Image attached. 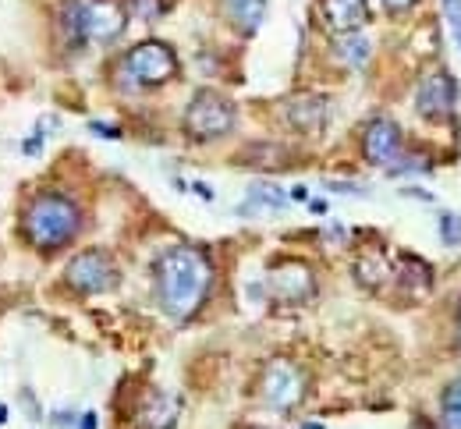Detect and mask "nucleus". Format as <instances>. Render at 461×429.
Instances as JSON below:
<instances>
[{"instance_id": "nucleus-9", "label": "nucleus", "mask_w": 461, "mask_h": 429, "mask_svg": "<svg viewBox=\"0 0 461 429\" xmlns=\"http://www.w3.org/2000/svg\"><path fill=\"white\" fill-rule=\"evenodd\" d=\"M128 18L117 0H93L86 4V40L93 43H114L124 33Z\"/></svg>"}, {"instance_id": "nucleus-11", "label": "nucleus", "mask_w": 461, "mask_h": 429, "mask_svg": "<svg viewBox=\"0 0 461 429\" xmlns=\"http://www.w3.org/2000/svg\"><path fill=\"white\" fill-rule=\"evenodd\" d=\"M390 274H394V266H390V259H387L383 249H366V252L355 259V281H358L366 291L383 288V284L390 281Z\"/></svg>"}, {"instance_id": "nucleus-35", "label": "nucleus", "mask_w": 461, "mask_h": 429, "mask_svg": "<svg viewBox=\"0 0 461 429\" xmlns=\"http://www.w3.org/2000/svg\"><path fill=\"white\" fill-rule=\"evenodd\" d=\"M302 429H323V425H320V422H305Z\"/></svg>"}, {"instance_id": "nucleus-15", "label": "nucleus", "mask_w": 461, "mask_h": 429, "mask_svg": "<svg viewBox=\"0 0 461 429\" xmlns=\"http://www.w3.org/2000/svg\"><path fill=\"white\" fill-rule=\"evenodd\" d=\"M288 206V195L277 188V184H252L245 202L238 206L242 217H252V213H281Z\"/></svg>"}, {"instance_id": "nucleus-33", "label": "nucleus", "mask_w": 461, "mask_h": 429, "mask_svg": "<svg viewBox=\"0 0 461 429\" xmlns=\"http://www.w3.org/2000/svg\"><path fill=\"white\" fill-rule=\"evenodd\" d=\"M195 192H199V195H202V199H213V192H209V188H206V184H202V181H195Z\"/></svg>"}, {"instance_id": "nucleus-25", "label": "nucleus", "mask_w": 461, "mask_h": 429, "mask_svg": "<svg viewBox=\"0 0 461 429\" xmlns=\"http://www.w3.org/2000/svg\"><path fill=\"white\" fill-rule=\"evenodd\" d=\"M135 11L142 18H156L160 15V0H135Z\"/></svg>"}, {"instance_id": "nucleus-34", "label": "nucleus", "mask_w": 461, "mask_h": 429, "mask_svg": "<svg viewBox=\"0 0 461 429\" xmlns=\"http://www.w3.org/2000/svg\"><path fill=\"white\" fill-rule=\"evenodd\" d=\"M0 422H8V408L4 404H0Z\"/></svg>"}, {"instance_id": "nucleus-7", "label": "nucleus", "mask_w": 461, "mask_h": 429, "mask_svg": "<svg viewBox=\"0 0 461 429\" xmlns=\"http://www.w3.org/2000/svg\"><path fill=\"white\" fill-rule=\"evenodd\" d=\"M302 397H305V376L284 358L270 362L263 376V401L274 411H291Z\"/></svg>"}, {"instance_id": "nucleus-13", "label": "nucleus", "mask_w": 461, "mask_h": 429, "mask_svg": "<svg viewBox=\"0 0 461 429\" xmlns=\"http://www.w3.org/2000/svg\"><path fill=\"white\" fill-rule=\"evenodd\" d=\"M327 114H330V107L323 103V96H295V100L288 103V121H291L295 128H302V131L323 128Z\"/></svg>"}, {"instance_id": "nucleus-16", "label": "nucleus", "mask_w": 461, "mask_h": 429, "mask_svg": "<svg viewBox=\"0 0 461 429\" xmlns=\"http://www.w3.org/2000/svg\"><path fill=\"white\" fill-rule=\"evenodd\" d=\"M177 415H181V401L174 394H156L142 411V425L146 429H174Z\"/></svg>"}, {"instance_id": "nucleus-1", "label": "nucleus", "mask_w": 461, "mask_h": 429, "mask_svg": "<svg viewBox=\"0 0 461 429\" xmlns=\"http://www.w3.org/2000/svg\"><path fill=\"white\" fill-rule=\"evenodd\" d=\"M209 288H213V263L195 245L170 249L156 266V298L160 309L174 319L195 316L206 305Z\"/></svg>"}, {"instance_id": "nucleus-18", "label": "nucleus", "mask_w": 461, "mask_h": 429, "mask_svg": "<svg viewBox=\"0 0 461 429\" xmlns=\"http://www.w3.org/2000/svg\"><path fill=\"white\" fill-rule=\"evenodd\" d=\"M397 277L404 281V288H408L415 298L429 291V266H426L422 259H415V256H401V270H397Z\"/></svg>"}, {"instance_id": "nucleus-4", "label": "nucleus", "mask_w": 461, "mask_h": 429, "mask_svg": "<svg viewBox=\"0 0 461 429\" xmlns=\"http://www.w3.org/2000/svg\"><path fill=\"white\" fill-rule=\"evenodd\" d=\"M121 68H124L132 86H163L167 78H174L177 57L163 43H139L135 50H128Z\"/></svg>"}, {"instance_id": "nucleus-8", "label": "nucleus", "mask_w": 461, "mask_h": 429, "mask_svg": "<svg viewBox=\"0 0 461 429\" xmlns=\"http://www.w3.org/2000/svg\"><path fill=\"white\" fill-rule=\"evenodd\" d=\"M454 103H457V82L443 71H433L429 78L419 82L415 89V110L429 121H440V117H450L454 114Z\"/></svg>"}, {"instance_id": "nucleus-17", "label": "nucleus", "mask_w": 461, "mask_h": 429, "mask_svg": "<svg viewBox=\"0 0 461 429\" xmlns=\"http://www.w3.org/2000/svg\"><path fill=\"white\" fill-rule=\"evenodd\" d=\"M57 22H61V36L68 47H78L86 40V4L82 0H64Z\"/></svg>"}, {"instance_id": "nucleus-10", "label": "nucleus", "mask_w": 461, "mask_h": 429, "mask_svg": "<svg viewBox=\"0 0 461 429\" xmlns=\"http://www.w3.org/2000/svg\"><path fill=\"white\" fill-rule=\"evenodd\" d=\"M362 149H366V160L376 163V167H390L397 156H401V131L394 121L380 117L366 128V139H362Z\"/></svg>"}, {"instance_id": "nucleus-31", "label": "nucleus", "mask_w": 461, "mask_h": 429, "mask_svg": "<svg viewBox=\"0 0 461 429\" xmlns=\"http://www.w3.org/2000/svg\"><path fill=\"white\" fill-rule=\"evenodd\" d=\"M309 209H313V213H320V217H323V213H327V202H320V199H313V202H309Z\"/></svg>"}, {"instance_id": "nucleus-26", "label": "nucleus", "mask_w": 461, "mask_h": 429, "mask_svg": "<svg viewBox=\"0 0 461 429\" xmlns=\"http://www.w3.org/2000/svg\"><path fill=\"white\" fill-rule=\"evenodd\" d=\"M89 131H93V135H103V139H121V131H117L114 124H107V121H93Z\"/></svg>"}, {"instance_id": "nucleus-28", "label": "nucleus", "mask_w": 461, "mask_h": 429, "mask_svg": "<svg viewBox=\"0 0 461 429\" xmlns=\"http://www.w3.org/2000/svg\"><path fill=\"white\" fill-rule=\"evenodd\" d=\"M22 149H25V153H29V156H36V153H40V149H43V135H40V131H36V135H33V139H25V142H22Z\"/></svg>"}, {"instance_id": "nucleus-27", "label": "nucleus", "mask_w": 461, "mask_h": 429, "mask_svg": "<svg viewBox=\"0 0 461 429\" xmlns=\"http://www.w3.org/2000/svg\"><path fill=\"white\" fill-rule=\"evenodd\" d=\"M415 4V0H383V8L390 11V15H401V11H408Z\"/></svg>"}, {"instance_id": "nucleus-6", "label": "nucleus", "mask_w": 461, "mask_h": 429, "mask_svg": "<svg viewBox=\"0 0 461 429\" xmlns=\"http://www.w3.org/2000/svg\"><path fill=\"white\" fill-rule=\"evenodd\" d=\"M267 288H270V298L274 302H284V305H302L316 295V277L305 263L291 259V263H277L267 277Z\"/></svg>"}, {"instance_id": "nucleus-22", "label": "nucleus", "mask_w": 461, "mask_h": 429, "mask_svg": "<svg viewBox=\"0 0 461 429\" xmlns=\"http://www.w3.org/2000/svg\"><path fill=\"white\" fill-rule=\"evenodd\" d=\"M256 153H263V156H245V163H252V167H277V163H284V149L281 146H252Z\"/></svg>"}, {"instance_id": "nucleus-37", "label": "nucleus", "mask_w": 461, "mask_h": 429, "mask_svg": "<svg viewBox=\"0 0 461 429\" xmlns=\"http://www.w3.org/2000/svg\"><path fill=\"white\" fill-rule=\"evenodd\" d=\"M457 323H461V319H457Z\"/></svg>"}, {"instance_id": "nucleus-12", "label": "nucleus", "mask_w": 461, "mask_h": 429, "mask_svg": "<svg viewBox=\"0 0 461 429\" xmlns=\"http://www.w3.org/2000/svg\"><path fill=\"white\" fill-rule=\"evenodd\" d=\"M323 15H327L330 29L355 33L369 18V8H366V0H323Z\"/></svg>"}, {"instance_id": "nucleus-30", "label": "nucleus", "mask_w": 461, "mask_h": 429, "mask_svg": "<svg viewBox=\"0 0 461 429\" xmlns=\"http://www.w3.org/2000/svg\"><path fill=\"white\" fill-rule=\"evenodd\" d=\"M78 429H96V415H93V411H86V415H82V422H78Z\"/></svg>"}, {"instance_id": "nucleus-19", "label": "nucleus", "mask_w": 461, "mask_h": 429, "mask_svg": "<svg viewBox=\"0 0 461 429\" xmlns=\"http://www.w3.org/2000/svg\"><path fill=\"white\" fill-rule=\"evenodd\" d=\"M440 422H443V429H461V376L443 390V401H440Z\"/></svg>"}, {"instance_id": "nucleus-23", "label": "nucleus", "mask_w": 461, "mask_h": 429, "mask_svg": "<svg viewBox=\"0 0 461 429\" xmlns=\"http://www.w3.org/2000/svg\"><path fill=\"white\" fill-rule=\"evenodd\" d=\"M443 11H447V22L454 29V40L461 43V0H443Z\"/></svg>"}, {"instance_id": "nucleus-21", "label": "nucleus", "mask_w": 461, "mask_h": 429, "mask_svg": "<svg viewBox=\"0 0 461 429\" xmlns=\"http://www.w3.org/2000/svg\"><path fill=\"white\" fill-rule=\"evenodd\" d=\"M440 238H443V245H461V217L457 213H440Z\"/></svg>"}, {"instance_id": "nucleus-20", "label": "nucleus", "mask_w": 461, "mask_h": 429, "mask_svg": "<svg viewBox=\"0 0 461 429\" xmlns=\"http://www.w3.org/2000/svg\"><path fill=\"white\" fill-rule=\"evenodd\" d=\"M337 50H341L344 64H351V68H366V61H369V54H373V47H369L366 36H348V40H341Z\"/></svg>"}, {"instance_id": "nucleus-5", "label": "nucleus", "mask_w": 461, "mask_h": 429, "mask_svg": "<svg viewBox=\"0 0 461 429\" xmlns=\"http://www.w3.org/2000/svg\"><path fill=\"white\" fill-rule=\"evenodd\" d=\"M68 284L78 291V295H103V291H114L117 288V266L107 252L100 249H86L78 252L71 263H68Z\"/></svg>"}, {"instance_id": "nucleus-24", "label": "nucleus", "mask_w": 461, "mask_h": 429, "mask_svg": "<svg viewBox=\"0 0 461 429\" xmlns=\"http://www.w3.org/2000/svg\"><path fill=\"white\" fill-rule=\"evenodd\" d=\"M327 192H337V195H369V188H358L351 181H323Z\"/></svg>"}, {"instance_id": "nucleus-32", "label": "nucleus", "mask_w": 461, "mask_h": 429, "mask_svg": "<svg viewBox=\"0 0 461 429\" xmlns=\"http://www.w3.org/2000/svg\"><path fill=\"white\" fill-rule=\"evenodd\" d=\"M291 199H298V202H309V192H305V188H302V184H298V188H295V192H291Z\"/></svg>"}, {"instance_id": "nucleus-29", "label": "nucleus", "mask_w": 461, "mask_h": 429, "mask_svg": "<svg viewBox=\"0 0 461 429\" xmlns=\"http://www.w3.org/2000/svg\"><path fill=\"white\" fill-rule=\"evenodd\" d=\"M327 238H330L334 245H344V238H348V231H344L341 224H330V228H327Z\"/></svg>"}, {"instance_id": "nucleus-36", "label": "nucleus", "mask_w": 461, "mask_h": 429, "mask_svg": "<svg viewBox=\"0 0 461 429\" xmlns=\"http://www.w3.org/2000/svg\"><path fill=\"white\" fill-rule=\"evenodd\" d=\"M249 429H263V425H249Z\"/></svg>"}, {"instance_id": "nucleus-3", "label": "nucleus", "mask_w": 461, "mask_h": 429, "mask_svg": "<svg viewBox=\"0 0 461 429\" xmlns=\"http://www.w3.org/2000/svg\"><path fill=\"white\" fill-rule=\"evenodd\" d=\"M185 128L192 139H220L235 128V103L220 93H199L185 110Z\"/></svg>"}, {"instance_id": "nucleus-14", "label": "nucleus", "mask_w": 461, "mask_h": 429, "mask_svg": "<svg viewBox=\"0 0 461 429\" xmlns=\"http://www.w3.org/2000/svg\"><path fill=\"white\" fill-rule=\"evenodd\" d=\"M223 11L227 18L235 22L238 33L252 36L259 25H263V15H267V0H223Z\"/></svg>"}, {"instance_id": "nucleus-2", "label": "nucleus", "mask_w": 461, "mask_h": 429, "mask_svg": "<svg viewBox=\"0 0 461 429\" xmlns=\"http://www.w3.org/2000/svg\"><path fill=\"white\" fill-rule=\"evenodd\" d=\"M82 228V213L78 206L68 199V195H57V192H47V195H36L25 209V221H22V231L29 238L33 249L40 252H57L64 249Z\"/></svg>"}]
</instances>
